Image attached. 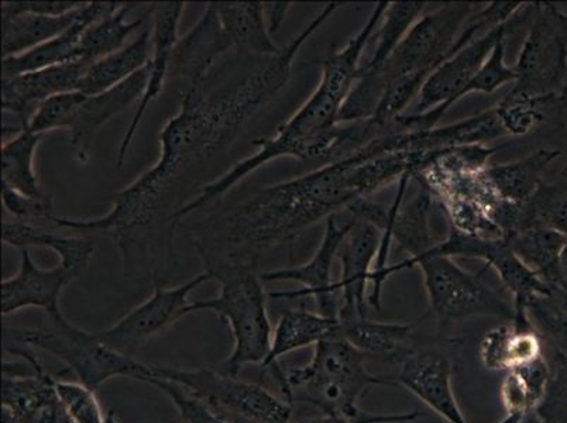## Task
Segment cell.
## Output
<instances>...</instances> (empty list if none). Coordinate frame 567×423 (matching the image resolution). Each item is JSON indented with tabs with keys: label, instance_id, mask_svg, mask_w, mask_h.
<instances>
[{
	"label": "cell",
	"instance_id": "1",
	"mask_svg": "<svg viewBox=\"0 0 567 423\" xmlns=\"http://www.w3.org/2000/svg\"><path fill=\"white\" fill-rule=\"evenodd\" d=\"M340 7L338 2L324 4L321 13L281 48L280 53L266 56L240 80L210 92H205L204 84L188 85L178 112L158 134L156 164L113 196L111 210L96 219L51 215L50 224L56 228L112 236L123 261L131 256L138 231L153 228L164 218L172 229V208L185 188V180L228 147L246 123L288 84L298 53Z\"/></svg>",
	"mask_w": 567,
	"mask_h": 423
},
{
	"label": "cell",
	"instance_id": "2",
	"mask_svg": "<svg viewBox=\"0 0 567 423\" xmlns=\"http://www.w3.org/2000/svg\"><path fill=\"white\" fill-rule=\"evenodd\" d=\"M375 193L365 159L349 154L300 177L266 185L234 206L221 225L226 245L256 251L292 244L319 221Z\"/></svg>",
	"mask_w": 567,
	"mask_h": 423
},
{
	"label": "cell",
	"instance_id": "3",
	"mask_svg": "<svg viewBox=\"0 0 567 423\" xmlns=\"http://www.w3.org/2000/svg\"><path fill=\"white\" fill-rule=\"evenodd\" d=\"M365 355L338 332L313 349L312 360L301 368L271 370L288 404H307L322 415L359 420L365 412L359 402L370 386L396 385L389 376L370 373Z\"/></svg>",
	"mask_w": 567,
	"mask_h": 423
},
{
	"label": "cell",
	"instance_id": "4",
	"mask_svg": "<svg viewBox=\"0 0 567 423\" xmlns=\"http://www.w3.org/2000/svg\"><path fill=\"white\" fill-rule=\"evenodd\" d=\"M206 271L220 283L216 298L198 299L189 312L210 311L229 324L234 350L225 361V373L239 375L249 364L265 363L270 353L272 328L260 272L250 257H203Z\"/></svg>",
	"mask_w": 567,
	"mask_h": 423
},
{
	"label": "cell",
	"instance_id": "5",
	"mask_svg": "<svg viewBox=\"0 0 567 423\" xmlns=\"http://www.w3.org/2000/svg\"><path fill=\"white\" fill-rule=\"evenodd\" d=\"M414 267H420L431 312L441 329L478 317L513 321L514 303H509L496 288L488 286L481 272L474 275L466 271L455 259L435 255L430 249L409 257L399 265H390L374 278L368 297L370 306L381 311L384 282L390 277Z\"/></svg>",
	"mask_w": 567,
	"mask_h": 423
},
{
	"label": "cell",
	"instance_id": "6",
	"mask_svg": "<svg viewBox=\"0 0 567 423\" xmlns=\"http://www.w3.org/2000/svg\"><path fill=\"white\" fill-rule=\"evenodd\" d=\"M3 340L53 354L94 391L116 376H131L143 383L154 376V365L117 352L97 332H87L65 317L50 319V323L35 329L4 328Z\"/></svg>",
	"mask_w": 567,
	"mask_h": 423
},
{
	"label": "cell",
	"instance_id": "7",
	"mask_svg": "<svg viewBox=\"0 0 567 423\" xmlns=\"http://www.w3.org/2000/svg\"><path fill=\"white\" fill-rule=\"evenodd\" d=\"M154 375L174 381L228 423H290L293 406L259 384L225 371L157 368Z\"/></svg>",
	"mask_w": 567,
	"mask_h": 423
},
{
	"label": "cell",
	"instance_id": "8",
	"mask_svg": "<svg viewBox=\"0 0 567 423\" xmlns=\"http://www.w3.org/2000/svg\"><path fill=\"white\" fill-rule=\"evenodd\" d=\"M514 71V92L558 101L567 80V13L555 3L535 2Z\"/></svg>",
	"mask_w": 567,
	"mask_h": 423
},
{
	"label": "cell",
	"instance_id": "9",
	"mask_svg": "<svg viewBox=\"0 0 567 423\" xmlns=\"http://www.w3.org/2000/svg\"><path fill=\"white\" fill-rule=\"evenodd\" d=\"M534 4L535 2L524 3L508 23L498 25L463 45L432 72L417 96L414 112L417 127L431 131L440 126L443 116L455 103L463 100L467 85L482 70L498 41L508 35L509 30L513 32L520 24L529 23Z\"/></svg>",
	"mask_w": 567,
	"mask_h": 423
},
{
	"label": "cell",
	"instance_id": "10",
	"mask_svg": "<svg viewBox=\"0 0 567 423\" xmlns=\"http://www.w3.org/2000/svg\"><path fill=\"white\" fill-rule=\"evenodd\" d=\"M473 10L474 3L452 2L422 14L389 61L379 71H371L378 75L384 91L391 81L402 75L430 79L432 72L450 59Z\"/></svg>",
	"mask_w": 567,
	"mask_h": 423
},
{
	"label": "cell",
	"instance_id": "11",
	"mask_svg": "<svg viewBox=\"0 0 567 423\" xmlns=\"http://www.w3.org/2000/svg\"><path fill=\"white\" fill-rule=\"evenodd\" d=\"M213 280V275L206 270L173 288L164 286L163 281L153 280L154 291L151 298L97 334L112 349L134 358L153 340L167 333L175 323L187 317L193 303L190 293Z\"/></svg>",
	"mask_w": 567,
	"mask_h": 423
},
{
	"label": "cell",
	"instance_id": "12",
	"mask_svg": "<svg viewBox=\"0 0 567 423\" xmlns=\"http://www.w3.org/2000/svg\"><path fill=\"white\" fill-rule=\"evenodd\" d=\"M344 215L347 219L343 221L338 220V215L324 221L321 245L307 262L297 267L260 272L262 282L290 281L300 283L302 287L297 291L270 292L268 298L292 301V299L311 297L316 299L319 313L327 318L339 319L340 297L337 282L332 280V268L344 237L354 224L353 218L348 214Z\"/></svg>",
	"mask_w": 567,
	"mask_h": 423
},
{
	"label": "cell",
	"instance_id": "13",
	"mask_svg": "<svg viewBox=\"0 0 567 423\" xmlns=\"http://www.w3.org/2000/svg\"><path fill=\"white\" fill-rule=\"evenodd\" d=\"M151 65V64H148ZM148 65L136 72L123 84L111 91L95 96L82 94L66 116L63 128L70 134V142L75 152V158L81 164L91 162L95 137L103 125L112 117L121 115L134 102L141 101L146 91Z\"/></svg>",
	"mask_w": 567,
	"mask_h": 423
},
{
	"label": "cell",
	"instance_id": "14",
	"mask_svg": "<svg viewBox=\"0 0 567 423\" xmlns=\"http://www.w3.org/2000/svg\"><path fill=\"white\" fill-rule=\"evenodd\" d=\"M452 379V361L445 353L437 350H409L399 360V373L393 380L447 423H468L457 404Z\"/></svg>",
	"mask_w": 567,
	"mask_h": 423
},
{
	"label": "cell",
	"instance_id": "15",
	"mask_svg": "<svg viewBox=\"0 0 567 423\" xmlns=\"http://www.w3.org/2000/svg\"><path fill=\"white\" fill-rule=\"evenodd\" d=\"M187 7L184 2H164L151 4L153 54L148 65V80L146 91L138 101L137 110L134 112L131 125L127 126L125 136L118 147L116 167L125 165L128 152L142 118L146 115L148 107L157 100L164 90V84L172 70V59L175 44L178 41V28L183 13Z\"/></svg>",
	"mask_w": 567,
	"mask_h": 423
},
{
	"label": "cell",
	"instance_id": "16",
	"mask_svg": "<svg viewBox=\"0 0 567 423\" xmlns=\"http://www.w3.org/2000/svg\"><path fill=\"white\" fill-rule=\"evenodd\" d=\"M352 218V216H350ZM353 228L344 237L339 250L340 278L337 282L340 293L339 319L368 317L365 314V290L373 272L375 257L381 245L383 230L370 221L353 219Z\"/></svg>",
	"mask_w": 567,
	"mask_h": 423
},
{
	"label": "cell",
	"instance_id": "17",
	"mask_svg": "<svg viewBox=\"0 0 567 423\" xmlns=\"http://www.w3.org/2000/svg\"><path fill=\"white\" fill-rule=\"evenodd\" d=\"M75 280L79 278L61 265L50 270L35 266L29 249H24L18 275L2 281V314L9 317L25 308H40L49 319L64 317L61 293Z\"/></svg>",
	"mask_w": 567,
	"mask_h": 423
},
{
	"label": "cell",
	"instance_id": "18",
	"mask_svg": "<svg viewBox=\"0 0 567 423\" xmlns=\"http://www.w3.org/2000/svg\"><path fill=\"white\" fill-rule=\"evenodd\" d=\"M86 70L84 63H69L2 79V112L17 117L23 131L33 107L38 110L50 97L76 91Z\"/></svg>",
	"mask_w": 567,
	"mask_h": 423
},
{
	"label": "cell",
	"instance_id": "19",
	"mask_svg": "<svg viewBox=\"0 0 567 423\" xmlns=\"http://www.w3.org/2000/svg\"><path fill=\"white\" fill-rule=\"evenodd\" d=\"M234 48L215 2H210L193 29L175 44L169 75L187 81L188 85L204 84L216 61Z\"/></svg>",
	"mask_w": 567,
	"mask_h": 423
},
{
	"label": "cell",
	"instance_id": "20",
	"mask_svg": "<svg viewBox=\"0 0 567 423\" xmlns=\"http://www.w3.org/2000/svg\"><path fill=\"white\" fill-rule=\"evenodd\" d=\"M2 410L19 423H75L56 395L55 376L41 363L33 373L3 375Z\"/></svg>",
	"mask_w": 567,
	"mask_h": 423
},
{
	"label": "cell",
	"instance_id": "21",
	"mask_svg": "<svg viewBox=\"0 0 567 423\" xmlns=\"http://www.w3.org/2000/svg\"><path fill=\"white\" fill-rule=\"evenodd\" d=\"M118 7L116 2H87L79 20L59 38L39 45L28 53L3 59L2 79L25 74V72L50 69V66L76 63V53L82 35Z\"/></svg>",
	"mask_w": 567,
	"mask_h": 423
},
{
	"label": "cell",
	"instance_id": "22",
	"mask_svg": "<svg viewBox=\"0 0 567 423\" xmlns=\"http://www.w3.org/2000/svg\"><path fill=\"white\" fill-rule=\"evenodd\" d=\"M84 8L85 3H82L79 9L72 10L63 17H49V14L23 12L14 7L13 2H3V59L28 53V51L59 38L80 19Z\"/></svg>",
	"mask_w": 567,
	"mask_h": 423
},
{
	"label": "cell",
	"instance_id": "23",
	"mask_svg": "<svg viewBox=\"0 0 567 423\" xmlns=\"http://www.w3.org/2000/svg\"><path fill=\"white\" fill-rule=\"evenodd\" d=\"M339 319L323 317L303 308L287 309L272 329L271 349L261 368L265 371L280 365L282 355L316 345L338 332Z\"/></svg>",
	"mask_w": 567,
	"mask_h": 423
},
{
	"label": "cell",
	"instance_id": "24",
	"mask_svg": "<svg viewBox=\"0 0 567 423\" xmlns=\"http://www.w3.org/2000/svg\"><path fill=\"white\" fill-rule=\"evenodd\" d=\"M2 241L20 250L29 247H45L54 251L60 257V265L76 278L84 275L95 251L94 244L85 237L56 236L18 219L2 221Z\"/></svg>",
	"mask_w": 567,
	"mask_h": 423
},
{
	"label": "cell",
	"instance_id": "25",
	"mask_svg": "<svg viewBox=\"0 0 567 423\" xmlns=\"http://www.w3.org/2000/svg\"><path fill=\"white\" fill-rule=\"evenodd\" d=\"M151 53L152 29H146L122 50L87 66L76 91L86 96H95L113 90L151 64Z\"/></svg>",
	"mask_w": 567,
	"mask_h": 423
},
{
	"label": "cell",
	"instance_id": "26",
	"mask_svg": "<svg viewBox=\"0 0 567 423\" xmlns=\"http://www.w3.org/2000/svg\"><path fill=\"white\" fill-rule=\"evenodd\" d=\"M560 156V149L538 148L515 162L488 165V178L504 200L524 205L538 190L545 169Z\"/></svg>",
	"mask_w": 567,
	"mask_h": 423
},
{
	"label": "cell",
	"instance_id": "27",
	"mask_svg": "<svg viewBox=\"0 0 567 423\" xmlns=\"http://www.w3.org/2000/svg\"><path fill=\"white\" fill-rule=\"evenodd\" d=\"M509 247L530 270L548 283L551 291L558 290V266L567 237L543 224H529L509 236Z\"/></svg>",
	"mask_w": 567,
	"mask_h": 423
},
{
	"label": "cell",
	"instance_id": "28",
	"mask_svg": "<svg viewBox=\"0 0 567 423\" xmlns=\"http://www.w3.org/2000/svg\"><path fill=\"white\" fill-rule=\"evenodd\" d=\"M215 8L235 48L262 56L280 53L281 48L271 39L270 28L266 24L267 3L215 2Z\"/></svg>",
	"mask_w": 567,
	"mask_h": 423
},
{
	"label": "cell",
	"instance_id": "29",
	"mask_svg": "<svg viewBox=\"0 0 567 423\" xmlns=\"http://www.w3.org/2000/svg\"><path fill=\"white\" fill-rule=\"evenodd\" d=\"M340 333L354 349L378 358L401 359L409 349V342L414 329L412 323L370 321L368 317H353L339 319Z\"/></svg>",
	"mask_w": 567,
	"mask_h": 423
},
{
	"label": "cell",
	"instance_id": "30",
	"mask_svg": "<svg viewBox=\"0 0 567 423\" xmlns=\"http://www.w3.org/2000/svg\"><path fill=\"white\" fill-rule=\"evenodd\" d=\"M137 7V3H118L112 13L92 24L82 35L76 63L91 66L96 61L125 48L127 39L142 28L146 18L151 17V8H148L143 17L128 20L127 18Z\"/></svg>",
	"mask_w": 567,
	"mask_h": 423
},
{
	"label": "cell",
	"instance_id": "31",
	"mask_svg": "<svg viewBox=\"0 0 567 423\" xmlns=\"http://www.w3.org/2000/svg\"><path fill=\"white\" fill-rule=\"evenodd\" d=\"M43 134L33 133L24 127L10 141L2 144V187L17 190L18 194L33 199H48L34 172L35 149L43 141Z\"/></svg>",
	"mask_w": 567,
	"mask_h": 423
},
{
	"label": "cell",
	"instance_id": "32",
	"mask_svg": "<svg viewBox=\"0 0 567 423\" xmlns=\"http://www.w3.org/2000/svg\"><path fill=\"white\" fill-rule=\"evenodd\" d=\"M546 380H548V363L545 355L534 363L507 371L499 385V399L507 415L523 420L533 414L543 400Z\"/></svg>",
	"mask_w": 567,
	"mask_h": 423
},
{
	"label": "cell",
	"instance_id": "33",
	"mask_svg": "<svg viewBox=\"0 0 567 423\" xmlns=\"http://www.w3.org/2000/svg\"><path fill=\"white\" fill-rule=\"evenodd\" d=\"M425 9V2H389L378 32L374 34L373 53L362 63L360 71H379L399 49L402 40L410 33L412 25L421 19Z\"/></svg>",
	"mask_w": 567,
	"mask_h": 423
},
{
	"label": "cell",
	"instance_id": "34",
	"mask_svg": "<svg viewBox=\"0 0 567 423\" xmlns=\"http://www.w3.org/2000/svg\"><path fill=\"white\" fill-rule=\"evenodd\" d=\"M431 205L432 196L421 188L409 204H402L396 215L393 237L410 257L420 255L435 245L431 229Z\"/></svg>",
	"mask_w": 567,
	"mask_h": 423
},
{
	"label": "cell",
	"instance_id": "35",
	"mask_svg": "<svg viewBox=\"0 0 567 423\" xmlns=\"http://www.w3.org/2000/svg\"><path fill=\"white\" fill-rule=\"evenodd\" d=\"M551 103H558V101L518 94L512 90L493 107L505 136L523 137L544 125L546 106Z\"/></svg>",
	"mask_w": 567,
	"mask_h": 423
},
{
	"label": "cell",
	"instance_id": "36",
	"mask_svg": "<svg viewBox=\"0 0 567 423\" xmlns=\"http://www.w3.org/2000/svg\"><path fill=\"white\" fill-rule=\"evenodd\" d=\"M527 224H543L567 237V162L558 177L540 183L529 203L524 205Z\"/></svg>",
	"mask_w": 567,
	"mask_h": 423
},
{
	"label": "cell",
	"instance_id": "37",
	"mask_svg": "<svg viewBox=\"0 0 567 423\" xmlns=\"http://www.w3.org/2000/svg\"><path fill=\"white\" fill-rule=\"evenodd\" d=\"M545 359L548 380L535 414L544 423H567V352L545 343Z\"/></svg>",
	"mask_w": 567,
	"mask_h": 423
},
{
	"label": "cell",
	"instance_id": "38",
	"mask_svg": "<svg viewBox=\"0 0 567 423\" xmlns=\"http://www.w3.org/2000/svg\"><path fill=\"white\" fill-rule=\"evenodd\" d=\"M56 395L75 423H102L105 412L97 399L96 391L81 381L55 379Z\"/></svg>",
	"mask_w": 567,
	"mask_h": 423
},
{
	"label": "cell",
	"instance_id": "39",
	"mask_svg": "<svg viewBox=\"0 0 567 423\" xmlns=\"http://www.w3.org/2000/svg\"><path fill=\"white\" fill-rule=\"evenodd\" d=\"M505 43H507V35L498 41L482 70L467 85L463 97L472 94H494L499 87L517 80L514 66L505 63Z\"/></svg>",
	"mask_w": 567,
	"mask_h": 423
},
{
	"label": "cell",
	"instance_id": "40",
	"mask_svg": "<svg viewBox=\"0 0 567 423\" xmlns=\"http://www.w3.org/2000/svg\"><path fill=\"white\" fill-rule=\"evenodd\" d=\"M147 384L156 386L157 390L168 396L169 401L177 407L179 423H228L214 414L197 396H194L174 381L154 375L147 380Z\"/></svg>",
	"mask_w": 567,
	"mask_h": 423
},
{
	"label": "cell",
	"instance_id": "41",
	"mask_svg": "<svg viewBox=\"0 0 567 423\" xmlns=\"http://www.w3.org/2000/svg\"><path fill=\"white\" fill-rule=\"evenodd\" d=\"M513 323L499 324L488 330L478 344L482 364L489 371L507 373L512 369Z\"/></svg>",
	"mask_w": 567,
	"mask_h": 423
},
{
	"label": "cell",
	"instance_id": "42",
	"mask_svg": "<svg viewBox=\"0 0 567 423\" xmlns=\"http://www.w3.org/2000/svg\"><path fill=\"white\" fill-rule=\"evenodd\" d=\"M80 96V91H72L50 97L33 111L25 127L43 136L50 132L60 131Z\"/></svg>",
	"mask_w": 567,
	"mask_h": 423
},
{
	"label": "cell",
	"instance_id": "43",
	"mask_svg": "<svg viewBox=\"0 0 567 423\" xmlns=\"http://www.w3.org/2000/svg\"><path fill=\"white\" fill-rule=\"evenodd\" d=\"M2 203L4 209L13 216L14 219H38L49 220L53 214V196L48 199H33L20 195L17 190L2 187Z\"/></svg>",
	"mask_w": 567,
	"mask_h": 423
},
{
	"label": "cell",
	"instance_id": "44",
	"mask_svg": "<svg viewBox=\"0 0 567 423\" xmlns=\"http://www.w3.org/2000/svg\"><path fill=\"white\" fill-rule=\"evenodd\" d=\"M425 416L420 411L400 412V414H370L365 412L359 420H342V417L321 415L312 417V420L303 421L301 423H406L420 420Z\"/></svg>",
	"mask_w": 567,
	"mask_h": 423
},
{
	"label": "cell",
	"instance_id": "45",
	"mask_svg": "<svg viewBox=\"0 0 567 423\" xmlns=\"http://www.w3.org/2000/svg\"><path fill=\"white\" fill-rule=\"evenodd\" d=\"M291 8V3H272L270 4L271 17H270V32H277L280 24L286 19L288 9Z\"/></svg>",
	"mask_w": 567,
	"mask_h": 423
},
{
	"label": "cell",
	"instance_id": "46",
	"mask_svg": "<svg viewBox=\"0 0 567 423\" xmlns=\"http://www.w3.org/2000/svg\"><path fill=\"white\" fill-rule=\"evenodd\" d=\"M558 278L559 286L558 290H565L567 288V246L564 251H561L559 266H558Z\"/></svg>",
	"mask_w": 567,
	"mask_h": 423
},
{
	"label": "cell",
	"instance_id": "47",
	"mask_svg": "<svg viewBox=\"0 0 567 423\" xmlns=\"http://www.w3.org/2000/svg\"><path fill=\"white\" fill-rule=\"evenodd\" d=\"M518 423H544V422L540 421L538 416H536L535 412H533V414L524 416L523 420H520Z\"/></svg>",
	"mask_w": 567,
	"mask_h": 423
},
{
	"label": "cell",
	"instance_id": "48",
	"mask_svg": "<svg viewBox=\"0 0 567 423\" xmlns=\"http://www.w3.org/2000/svg\"><path fill=\"white\" fill-rule=\"evenodd\" d=\"M554 292L559 297L560 302L564 303L567 312V288H565V290H555Z\"/></svg>",
	"mask_w": 567,
	"mask_h": 423
},
{
	"label": "cell",
	"instance_id": "49",
	"mask_svg": "<svg viewBox=\"0 0 567 423\" xmlns=\"http://www.w3.org/2000/svg\"><path fill=\"white\" fill-rule=\"evenodd\" d=\"M102 423H121L117 420V416L115 415V412L107 411L105 415V420L102 421Z\"/></svg>",
	"mask_w": 567,
	"mask_h": 423
},
{
	"label": "cell",
	"instance_id": "50",
	"mask_svg": "<svg viewBox=\"0 0 567 423\" xmlns=\"http://www.w3.org/2000/svg\"><path fill=\"white\" fill-rule=\"evenodd\" d=\"M558 103H565V105L567 103V80L565 82L564 87H561V91L559 92Z\"/></svg>",
	"mask_w": 567,
	"mask_h": 423
},
{
	"label": "cell",
	"instance_id": "51",
	"mask_svg": "<svg viewBox=\"0 0 567 423\" xmlns=\"http://www.w3.org/2000/svg\"><path fill=\"white\" fill-rule=\"evenodd\" d=\"M2 423H19L8 411L2 410Z\"/></svg>",
	"mask_w": 567,
	"mask_h": 423
}]
</instances>
